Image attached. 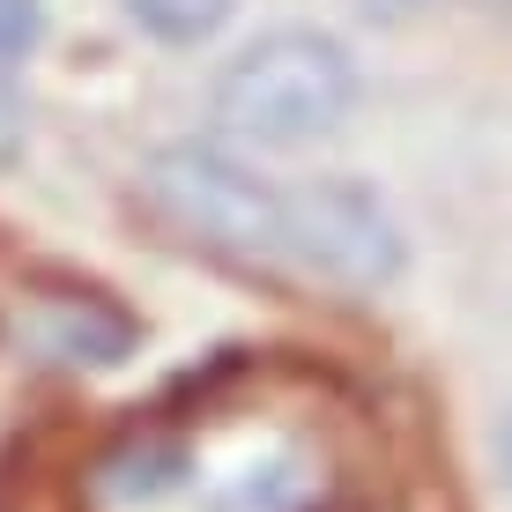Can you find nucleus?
Here are the masks:
<instances>
[{"label":"nucleus","instance_id":"obj_2","mask_svg":"<svg viewBox=\"0 0 512 512\" xmlns=\"http://www.w3.org/2000/svg\"><path fill=\"white\" fill-rule=\"evenodd\" d=\"M141 208L201 253L282 260V186L253 179L216 141H164L141 164Z\"/></svg>","mask_w":512,"mask_h":512},{"label":"nucleus","instance_id":"obj_9","mask_svg":"<svg viewBox=\"0 0 512 512\" xmlns=\"http://www.w3.org/2000/svg\"><path fill=\"white\" fill-rule=\"evenodd\" d=\"M483 8H505V15H512V0H483Z\"/></svg>","mask_w":512,"mask_h":512},{"label":"nucleus","instance_id":"obj_8","mask_svg":"<svg viewBox=\"0 0 512 512\" xmlns=\"http://www.w3.org/2000/svg\"><path fill=\"white\" fill-rule=\"evenodd\" d=\"M498 468H505V483H512V416L498 423Z\"/></svg>","mask_w":512,"mask_h":512},{"label":"nucleus","instance_id":"obj_4","mask_svg":"<svg viewBox=\"0 0 512 512\" xmlns=\"http://www.w3.org/2000/svg\"><path fill=\"white\" fill-rule=\"evenodd\" d=\"M8 327L38 364H60V372H104L134 357V312L104 290H30L15 297Z\"/></svg>","mask_w":512,"mask_h":512},{"label":"nucleus","instance_id":"obj_3","mask_svg":"<svg viewBox=\"0 0 512 512\" xmlns=\"http://www.w3.org/2000/svg\"><path fill=\"white\" fill-rule=\"evenodd\" d=\"M282 260L342 290H379L401 275V231L357 179H305L282 186Z\"/></svg>","mask_w":512,"mask_h":512},{"label":"nucleus","instance_id":"obj_1","mask_svg":"<svg viewBox=\"0 0 512 512\" xmlns=\"http://www.w3.org/2000/svg\"><path fill=\"white\" fill-rule=\"evenodd\" d=\"M357 104V60L327 30H268L216 75V127L260 149H297L342 127Z\"/></svg>","mask_w":512,"mask_h":512},{"label":"nucleus","instance_id":"obj_6","mask_svg":"<svg viewBox=\"0 0 512 512\" xmlns=\"http://www.w3.org/2000/svg\"><path fill=\"white\" fill-rule=\"evenodd\" d=\"M15 149H23V90H15V67L0 52V164H15Z\"/></svg>","mask_w":512,"mask_h":512},{"label":"nucleus","instance_id":"obj_7","mask_svg":"<svg viewBox=\"0 0 512 512\" xmlns=\"http://www.w3.org/2000/svg\"><path fill=\"white\" fill-rule=\"evenodd\" d=\"M38 0H0V52H23L30 38H38Z\"/></svg>","mask_w":512,"mask_h":512},{"label":"nucleus","instance_id":"obj_5","mask_svg":"<svg viewBox=\"0 0 512 512\" xmlns=\"http://www.w3.org/2000/svg\"><path fill=\"white\" fill-rule=\"evenodd\" d=\"M231 8H238V0H127V15L149 30V38H164V45L216 38V30L231 23Z\"/></svg>","mask_w":512,"mask_h":512}]
</instances>
